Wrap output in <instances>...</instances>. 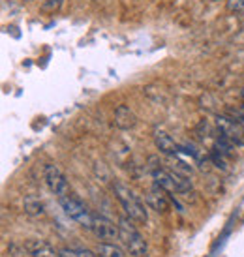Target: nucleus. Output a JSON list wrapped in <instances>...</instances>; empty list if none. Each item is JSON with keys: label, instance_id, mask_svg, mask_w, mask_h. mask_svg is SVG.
Wrapping results in <instances>:
<instances>
[{"label": "nucleus", "instance_id": "f257e3e1", "mask_svg": "<svg viewBox=\"0 0 244 257\" xmlns=\"http://www.w3.org/2000/svg\"><path fill=\"white\" fill-rule=\"evenodd\" d=\"M113 192H115L116 201L120 203L122 210L126 212L128 218H132L136 223H147V220H149L147 208H145L143 201L139 199V195H136V192L130 186H126L124 182H115Z\"/></svg>", "mask_w": 244, "mask_h": 257}, {"label": "nucleus", "instance_id": "f03ea898", "mask_svg": "<svg viewBox=\"0 0 244 257\" xmlns=\"http://www.w3.org/2000/svg\"><path fill=\"white\" fill-rule=\"evenodd\" d=\"M118 229H120V240L124 244V248L132 257H147L149 255V246L143 235L137 231L134 225V220L128 216H122L118 220Z\"/></svg>", "mask_w": 244, "mask_h": 257}, {"label": "nucleus", "instance_id": "7ed1b4c3", "mask_svg": "<svg viewBox=\"0 0 244 257\" xmlns=\"http://www.w3.org/2000/svg\"><path fill=\"white\" fill-rule=\"evenodd\" d=\"M60 201V207L64 210V214L73 220L77 225H81L83 229H92V221H94V214L86 208V205L79 197H75L73 193H68V195H62L58 197Z\"/></svg>", "mask_w": 244, "mask_h": 257}, {"label": "nucleus", "instance_id": "20e7f679", "mask_svg": "<svg viewBox=\"0 0 244 257\" xmlns=\"http://www.w3.org/2000/svg\"><path fill=\"white\" fill-rule=\"evenodd\" d=\"M216 134L227 139L235 149H244V128L225 113L216 116Z\"/></svg>", "mask_w": 244, "mask_h": 257}, {"label": "nucleus", "instance_id": "39448f33", "mask_svg": "<svg viewBox=\"0 0 244 257\" xmlns=\"http://www.w3.org/2000/svg\"><path fill=\"white\" fill-rule=\"evenodd\" d=\"M43 179H45V184L51 192L55 193L57 197H62V195H68L70 193V184L66 180V175L62 173V169L55 164H47L45 169H43Z\"/></svg>", "mask_w": 244, "mask_h": 257}, {"label": "nucleus", "instance_id": "423d86ee", "mask_svg": "<svg viewBox=\"0 0 244 257\" xmlns=\"http://www.w3.org/2000/svg\"><path fill=\"white\" fill-rule=\"evenodd\" d=\"M94 236L100 240V242H115L116 238H120V229L118 225H115L111 220L103 218V216H94L92 229Z\"/></svg>", "mask_w": 244, "mask_h": 257}, {"label": "nucleus", "instance_id": "0eeeda50", "mask_svg": "<svg viewBox=\"0 0 244 257\" xmlns=\"http://www.w3.org/2000/svg\"><path fill=\"white\" fill-rule=\"evenodd\" d=\"M145 199H147V205H149L152 210H156L158 214H165V212L169 210V199H167V195H165V192L160 186L151 188V190L147 192V195H145Z\"/></svg>", "mask_w": 244, "mask_h": 257}, {"label": "nucleus", "instance_id": "6e6552de", "mask_svg": "<svg viewBox=\"0 0 244 257\" xmlns=\"http://www.w3.org/2000/svg\"><path fill=\"white\" fill-rule=\"evenodd\" d=\"M154 143H156L160 152H164L165 156L175 158L180 150V145L175 143V139L167 132H164V130H154Z\"/></svg>", "mask_w": 244, "mask_h": 257}, {"label": "nucleus", "instance_id": "1a4fd4ad", "mask_svg": "<svg viewBox=\"0 0 244 257\" xmlns=\"http://www.w3.org/2000/svg\"><path fill=\"white\" fill-rule=\"evenodd\" d=\"M152 177H154L156 186H160L165 193H177L175 180H173V173L169 171V169H164V167H154V169H152Z\"/></svg>", "mask_w": 244, "mask_h": 257}, {"label": "nucleus", "instance_id": "9d476101", "mask_svg": "<svg viewBox=\"0 0 244 257\" xmlns=\"http://www.w3.org/2000/svg\"><path fill=\"white\" fill-rule=\"evenodd\" d=\"M137 124L136 113L128 105H118L115 109V126L120 130H132Z\"/></svg>", "mask_w": 244, "mask_h": 257}, {"label": "nucleus", "instance_id": "9b49d317", "mask_svg": "<svg viewBox=\"0 0 244 257\" xmlns=\"http://www.w3.org/2000/svg\"><path fill=\"white\" fill-rule=\"evenodd\" d=\"M30 257H60V251H55V248L45 240H30L27 242Z\"/></svg>", "mask_w": 244, "mask_h": 257}, {"label": "nucleus", "instance_id": "f8f14e48", "mask_svg": "<svg viewBox=\"0 0 244 257\" xmlns=\"http://www.w3.org/2000/svg\"><path fill=\"white\" fill-rule=\"evenodd\" d=\"M25 212L30 216H43L45 214V207H43V203L38 197H27L25 199Z\"/></svg>", "mask_w": 244, "mask_h": 257}, {"label": "nucleus", "instance_id": "ddd939ff", "mask_svg": "<svg viewBox=\"0 0 244 257\" xmlns=\"http://www.w3.org/2000/svg\"><path fill=\"white\" fill-rule=\"evenodd\" d=\"M98 255L100 257H126L124 251L115 242H100L98 244Z\"/></svg>", "mask_w": 244, "mask_h": 257}, {"label": "nucleus", "instance_id": "4468645a", "mask_svg": "<svg viewBox=\"0 0 244 257\" xmlns=\"http://www.w3.org/2000/svg\"><path fill=\"white\" fill-rule=\"evenodd\" d=\"M60 257H98L86 248H62Z\"/></svg>", "mask_w": 244, "mask_h": 257}, {"label": "nucleus", "instance_id": "2eb2a0df", "mask_svg": "<svg viewBox=\"0 0 244 257\" xmlns=\"http://www.w3.org/2000/svg\"><path fill=\"white\" fill-rule=\"evenodd\" d=\"M225 114H227V116H231L233 120H237L238 124L244 128V105H242V107H229L227 111H225Z\"/></svg>", "mask_w": 244, "mask_h": 257}, {"label": "nucleus", "instance_id": "dca6fc26", "mask_svg": "<svg viewBox=\"0 0 244 257\" xmlns=\"http://www.w3.org/2000/svg\"><path fill=\"white\" fill-rule=\"evenodd\" d=\"M60 6H62V0H43L42 10L47 12V14H55V12L60 10Z\"/></svg>", "mask_w": 244, "mask_h": 257}, {"label": "nucleus", "instance_id": "f3484780", "mask_svg": "<svg viewBox=\"0 0 244 257\" xmlns=\"http://www.w3.org/2000/svg\"><path fill=\"white\" fill-rule=\"evenodd\" d=\"M227 12H231V14L244 12V0H227Z\"/></svg>", "mask_w": 244, "mask_h": 257}, {"label": "nucleus", "instance_id": "a211bd4d", "mask_svg": "<svg viewBox=\"0 0 244 257\" xmlns=\"http://www.w3.org/2000/svg\"><path fill=\"white\" fill-rule=\"evenodd\" d=\"M240 96H242V101H244V88H242V92H240Z\"/></svg>", "mask_w": 244, "mask_h": 257}, {"label": "nucleus", "instance_id": "6ab92c4d", "mask_svg": "<svg viewBox=\"0 0 244 257\" xmlns=\"http://www.w3.org/2000/svg\"><path fill=\"white\" fill-rule=\"evenodd\" d=\"M210 2H218V0H210Z\"/></svg>", "mask_w": 244, "mask_h": 257}]
</instances>
